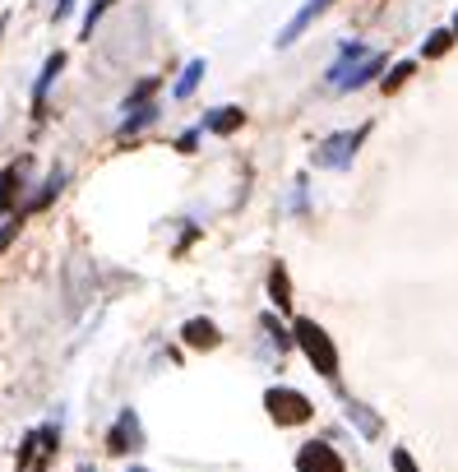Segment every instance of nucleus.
Masks as SVG:
<instances>
[{"mask_svg":"<svg viewBox=\"0 0 458 472\" xmlns=\"http://www.w3.org/2000/svg\"><path fill=\"white\" fill-rule=\"evenodd\" d=\"M380 70H385V56H380V51H370V47H361V42H343L338 61L329 65L325 79H329L334 93H352V89H361V83H370Z\"/></svg>","mask_w":458,"mask_h":472,"instance_id":"nucleus-1","label":"nucleus"},{"mask_svg":"<svg viewBox=\"0 0 458 472\" xmlns=\"http://www.w3.org/2000/svg\"><path fill=\"white\" fill-rule=\"evenodd\" d=\"M292 348H301V356L315 366V375H325L338 384V348L329 339V329L325 324H315V320H292Z\"/></svg>","mask_w":458,"mask_h":472,"instance_id":"nucleus-2","label":"nucleus"},{"mask_svg":"<svg viewBox=\"0 0 458 472\" xmlns=\"http://www.w3.org/2000/svg\"><path fill=\"white\" fill-rule=\"evenodd\" d=\"M264 412L274 426H306L315 416V403L296 384H268L264 389Z\"/></svg>","mask_w":458,"mask_h":472,"instance_id":"nucleus-3","label":"nucleus"},{"mask_svg":"<svg viewBox=\"0 0 458 472\" xmlns=\"http://www.w3.org/2000/svg\"><path fill=\"white\" fill-rule=\"evenodd\" d=\"M144 444H148V435H144L140 412H134V408H121L116 422L106 426V454H112V459H130V454H140Z\"/></svg>","mask_w":458,"mask_h":472,"instance_id":"nucleus-4","label":"nucleus"},{"mask_svg":"<svg viewBox=\"0 0 458 472\" xmlns=\"http://www.w3.org/2000/svg\"><path fill=\"white\" fill-rule=\"evenodd\" d=\"M366 134H370V121H366V125H357V130L329 134L325 144L315 149V167H334V172H338V167H347V162L357 158V149L366 144Z\"/></svg>","mask_w":458,"mask_h":472,"instance_id":"nucleus-5","label":"nucleus"},{"mask_svg":"<svg viewBox=\"0 0 458 472\" xmlns=\"http://www.w3.org/2000/svg\"><path fill=\"white\" fill-rule=\"evenodd\" d=\"M29 167H33V158H19V162H10L5 172H0V222L14 218L23 190H29Z\"/></svg>","mask_w":458,"mask_h":472,"instance_id":"nucleus-6","label":"nucleus"},{"mask_svg":"<svg viewBox=\"0 0 458 472\" xmlns=\"http://www.w3.org/2000/svg\"><path fill=\"white\" fill-rule=\"evenodd\" d=\"M296 472H347V463L329 440H306L296 450Z\"/></svg>","mask_w":458,"mask_h":472,"instance_id":"nucleus-7","label":"nucleus"},{"mask_svg":"<svg viewBox=\"0 0 458 472\" xmlns=\"http://www.w3.org/2000/svg\"><path fill=\"white\" fill-rule=\"evenodd\" d=\"M181 343L191 348V352H213V348L223 343V329L213 324L208 315H195V320H185V324H181Z\"/></svg>","mask_w":458,"mask_h":472,"instance_id":"nucleus-8","label":"nucleus"},{"mask_svg":"<svg viewBox=\"0 0 458 472\" xmlns=\"http://www.w3.org/2000/svg\"><path fill=\"white\" fill-rule=\"evenodd\" d=\"M65 181H70V172H65V167H51V176L29 194V200H23V218H29V213H42V209H51V204H56L61 200V190H65Z\"/></svg>","mask_w":458,"mask_h":472,"instance_id":"nucleus-9","label":"nucleus"},{"mask_svg":"<svg viewBox=\"0 0 458 472\" xmlns=\"http://www.w3.org/2000/svg\"><path fill=\"white\" fill-rule=\"evenodd\" d=\"M329 5H334V0H306V5H301V10H296V14H292V19L283 23V33H278V47H292V42L301 38L306 28H310V23H315L319 14H325Z\"/></svg>","mask_w":458,"mask_h":472,"instance_id":"nucleus-10","label":"nucleus"},{"mask_svg":"<svg viewBox=\"0 0 458 472\" xmlns=\"http://www.w3.org/2000/svg\"><path fill=\"white\" fill-rule=\"evenodd\" d=\"M61 70H65V51H51V56H47V65L38 70V83H33V116H42V107H47L51 89H56Z\"/></svg>","mask_w":458,"mask_h":472,"instance_id":"nucleus-11","label":"nucleus"},{"mask_svg":"<svg viewBox=\"0 0 458 472\" xmlns=\"http://www.w3.org/2000/svg\"><path fill=\"white\" fill-rule=\"evenodd\" d=\"M241 125H246V107H236V102L213 107L208 116H204V130H208V134H236Z\"/></svg>","mask_w":458,"mask_h":472,"instance_id":"nucleus-12","label":"nucleus"},{"mask_svg":"<svg viewBox=\"0 0 458 472\" xmlns=\"http://www.w3.org/2000/svg\"><path fill=\"white\" fill-rule=\"evenodd\" d=\"M157 116H163V107L157 102H140V107H130V116L121 121V139H134V134H144V130H153L157 125Z\"/></svg>","mask_w":458,"mask_h":472,"instance_id":"nucleus-13","label":"nucleus"},{"mask_svg":"<svg viewBox=\"0 0 458 472\" xmlns=\"http://www.w3.org/2000/svg\"><path fill=\"white\" fill-rule=\"evenodd\" d=\"M268 296H274L278 311H292V278H287V264H274V269H268Z\"/></svg>","mask_w":458,"mask_h":472,"instance_id":"nucleus-14","label":"nucleus"},{"mask_svg":"<svg viewBox=\"0 0 458 472\" xmlns=\"http://www.w3.org/2000/svg\"><path fill=\"white\" fill-rule=\"evenodd\" d=\"M204 70H208L204 61H191V65L181 70V79L172 83V93H176L181 102H185V98H195V93H199V79H204Z\"/></svg>","mask_w":458,"mask_h":472,"instance_id":"nucleus-15","label":"nucleus"},{"mask_svg":"<svg viewBox=\"0 0 458 472\" xmlns=\"http://www.w3.org/2000/svg\"><path fill=\"white\" fill-rule=\"evenodd\" d=\"M347 416H352V422H357V431H361V435H370V440L385 431V426H380V416H375L370 408H361V403H347Z\"/></svg>","mask_w":458,"mask_h":472,"instance_id":"nucleus-16","label":"nucleus"},{"mask_svg":"<svg viewBox=\"0 0 458 472\" xmlns=\"http://www.w3.org/2000/svg\"><path fill=\"white\" fill-rule=\"evenodd\" d=\"M19 232H23V213H14V218L0 222V255H5V250L19 241Z\"/></svg>","mask_w":458,"mask_h":472,"instance_id":"nucleus-17","label":"nucleus"},{"mask_svg":"<svg viewBox=\"0 0 458 472\" xmlns=\"http://www.w3.org/2000/svg\"><path fill=\"white\" fill-rule=\"evenodd\" d=\"M116 0H89V14H84V38H93V28L102 23V14L112 10Z\"/></svg>","mask_w":458,"mask_h":472,"instance_id":"nucleus-18","label":"nucleus"},{"mask_svg":"<svg viewBox=\"0 0 458 472\" xmlns=\"http://www.w3.org/2000/svg\"><path fill=\"white\" fill-rule=\"evenodd\" d=\"M449 47H454V33H449V28H436V33L426 38V47H421V51H426V56H445Z\"/></svg>","mask_w":458,"mask_h":472,"instance_id":"nucleus-19","label":"nucleus"},{"mask_svg":"<svg viewBox=\"0 0 458 472\" xmlns=\"http://www.w3.org/2000/svg\"><path fill=\"white\" fill-rule=\"evenodd\" d=\"M412 61H398L394 70H389V79H385V93H394V89H403V79H412Z\"/></svg>","mask_w":458,"mask_h":472,"instance_id":"nucleus-20","label":"nucleus"},{"mask_svg":"<svg viewBox=\"0 0 458 472\" xmlns=\"http://www.w3.org/2000/svg\"><path fill=\"white\" fill-rule=\"evenodd\" d=\"M389 463H394V472H421V468H417V459H412L408 450H394V454H389Z\"/></svg>","mask_w":458,"mask_h":472,"instance_id":"nucleus-21","label":"nucleus"},{"mask_svg":"<svg viewBox=\"0 0 458 472\" xmlns=\"http://www.w3.org/2000/svg\"><path fill=\"white\" fill-rule=\"evenodd\" d=\"M74 5H79V0H56V10H51V23H65V19L74 14Z\"/></svg>","mask_w":458,"mask_h":472,"instance_id":"nucleus-22","label":"nucleus"},{"mask_svg":"<svg viewBox=\"0 0 458 472\" xmlns=\"http://www.w3.org/2000/svg\"><path fill=\"white\" fill-rule=\"evenodd\" d=\"M176 149H181V153H195V149H199V130H185V134L176 139Z\"/></svg>","mask_w":458,"mask_h":472,"instance_id":"nucleus-23","label":"nucleus"},{"mask_svg":"<svg viewBox=\"0 0 458 472\" xmlns=\"http://www.w3.org/2000/svg\"><path fill=\"white\" fill-rule=\"evenodd\" d=\"M0 42H5V14H0Z\"/></svg>","mask_w":458,"mask_h":472,"instance_id":"nucleus-24","label":"nucleus"},{"mask_svg":"<svg viewBox=\"0 0 458 472\" xmlns=\"http://www.w3.org/2000/svg\"><path fill=\"white\" fill-rule=\"evenodd\" d=\"M125 472H148V468H144V463H134V468H125Z\"/></svg>","mask_w":458,"mask_h":472,"instance_id":"nucleus-25","label":"nucleus"},{"mask_svg":"<svg viewBox=\"0 0 458 472\" xmlns=\"http://www.w3.org/2000/svg\"><path fill=\"white\" fill-rule=\"evenodd\" d=\"M79 472H98V468H93V463H79Z\"/></svg>","mask_w":458,"mask_h":472,"instance_id":"nucleus-26","label":"nucleus"},{"mask_svg":"<svg viewBox=\"0 0 458 472\" xmlns=\"http://www.w3.org/2000/svg\"><path fill=\"white\" fill-rule=\"evenodd\" d=\"M454 33H458V19H454Z\"/></svg>","mask_w":458,"mask_h":472,"instance_id":"nucleus-27","label":"nucleus"}]
</instances>
